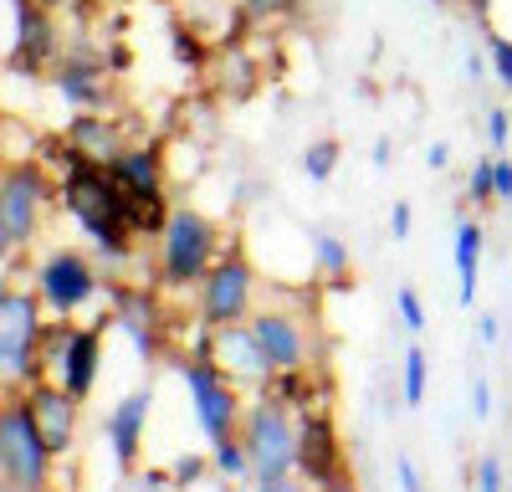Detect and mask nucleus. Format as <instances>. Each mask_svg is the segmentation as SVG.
Segmentation results:
<instances>
[{"label":"nucleus","mask_w":512,"mask_h":492,"mask_svg":"<svg viewBox=\"0 0 512 492\" xmlns=\"http://www.w3.org/2000/svg\"><path fill=\"white\" fill-rule=\"evenodd\" d=\"M52 175H57V195L67 205V216L77 221L82 236H88L93 252L108 267L134 262L139 257V236L128 231V221H123V200H118V185L108 175V164H93V159H82V154H72L62 144Z\"/></svg>","instance_id":"obj_1"},{"label":"nucleus","mask_w":512,"mask_h":492,"mask_svg":"<svg viewBox=\"0 0 512 492\" xmlns=\"http://www.w3.org/2000/svg\"><path fill=\"white\" fill-rule=\"evenodd\" d=\"M221 252H226V231H221L216 216H205L190 200L169 205V216L154 236V282H159V293L200 287Z\"/></svg>","instance_id":"obj_2"},{"label":"nucleus","mask_w":512,"mask_h":492,"mask_svg":"<svg viewBox=\"0 0 512 492\" xmlns=\"http://www.w3.org/2000/svg\"><path fill=\"white\" fill-rule=\"evenodd\" d=\"M256 293H262V277H256V262L246 252V241L231 236L226 252L216 257V267L205 272V282L195 287V323L205 334L231 323H246L256 313Z\"/></svg>","instance_id":"obj_3"},{"label":"nucleus","mask_w":512,"mask_h":492,"mask_svg":"<svg viewBox=\"0 0 512 492\" xmlns=\"http://www.w3.org/2000/svg\"><path fill=\"white\" fill-rule=\"evenodd\" d=\"M41 308L36 287H16L0 282V395H26L41 375H36V344H41Z\"/></svg>","instance_id":"obj_4"},{"label":"nucleus","mask_w":512,"mask_h":492,"mask_svg":"<svg viewBox=\"0 0 512 492\" xmlns=\"http://www.w3.org/2000/svg\"><path fill=\"white\" fill-rule=\"evenodd\" d=\"M52 205V170L41 159H16L0 170V262L21 257L41 236Z\"/></svg>","instance_id":"obj_5"},{"label":"nucleus","mask_w":512,"mask_h":492,"mask_svg":"<svg viewBox=\"0 0 512 492\" xmlns=\"http://www.w3.org/2000/svg\"><path fill=\"white\" fill-rule=\"evenodd\" d=\"M175 369H180V380H185V395H190V410H195L200 436H205L210 446L231 441V436L241 431V410H246L241 385H231V380H226V369L210 359L205 349H195V344L180 354Z\"/></svg>","instance_id":"obj_6"},{"label":"nucleus","mask_w":512,"mask_h":492,"mask_svg":"<svg viewBox=\"0 0 512 492\" xmlns=\"http://www.w3.org/2000/svg\"><path fill=\"white\" fill-rule=\"evenodd\" d=\"M236 441L246 446L251 482L256 477H292L297 472V416L282 400H272V395L246 400Z\"/></svg>","instance_id":"obj_7"},{"label":"nucleus","mask_w":512,"mask_h":492,"mask_svg":"<svg viewBox=\"0 0 512 492\" xmlns=\"http://www.w3.org/2000/svg\"><path fill=\"white\" fill-rule=\"evenodd\" d=\"M57 457L36 436L26 395H0V482H16L26 492H52Z\"/></svg>","instance_id":"obj_8"},{"label":"nucleus","mask_w":512,"mask_h":492,"mask_svg":"<svg viewBox=\"0 0 512 492\" xmlns=\"http://www.w3.org/2000/svg\"><path fill=\"white\" fill-rule=\"evenodd\" d=\"M31 287H36L41 308H47V318H77L82 308L98 303L103 277H98L88 252H77V246H52V252L36 262Z\"/></svg>","instance_id":"obj_9"},{"label":"nucleus","mask_w":512,"mask_h":492,"mask_svg":"<svg viewBox=\"0 0 512 492\" xmlns=\"http://www.w3.org/2000/svg\"><path fill=\"white\" fill-rule=\"evenodd\" d=\"M246 328H251V339H256V349H262L272 375H287V369H308L313 364V328H308L303 313L267 303V308H256L246 318Z\"/></svg>","instance_id":"obj_10"},{"label":"nucleus","mask_w":512,"mask_h":492,"mask_svg":"<svg viewBox=\"0 0 512 492\" xmlns=\"http://www.w3.org/2000/svg\"><path fill=\"white\" fill-rule=\"evenodd\" d=\"M52 88L72 113H103L113 98V72L93 47H67L52 62Z\"/></svg>","instance_id":"obj_11"},{"label":"nucleus","mask_w":512,"mask_h":492,"mask_svg":"<svg viewBox=\"0 0 512 492\" xmlns=\"http://www.w3.org/2000/svg\"><path fill=\"white\" fill-rule=\"evenodd\" d=\"M344 462V436H338V421L328 405H313L297 416V477L308 487H323L328 477H338Z\"/></svg>","instance_id":"obj_12"},{"label":"nucleus","mask_w":512,"mask_h":492,"mask_svg":"<svg viewBox=\"0 0 512 492\" xmlns=\"http://www.w3.org/2000/svg\"><path fill=\"white\" fill-rule=\"evenodd\" d=\"M190 344H195V349H205L210 359H216V364L226 369V380H231V385L256 390V395H262V390L272 385V369H267V359H262V349H256V339H251V328H246V323L216 328V334L195 328V339H190Z\"/></svg>","instance_id":"obj_13"},{"label":"nucleus","mask_w":512,"mask_h":492,"mask_svg":"<svg viewBox=\"0 0 512 492\" xmlns=\"http://www.w3.org/2000/svg\"><path fill=\"white\" fill-rule=\"evenodd\" d=\"M103 318L98 323H72V334L62 344V359L52 369V385H62L72 400H88L98 385V369H103Z\"/></svg>","instance_id":"obj_14"},{"label":"nucleus","mask_w":512,"mask_h":492,"mask_svg":"<svg viewBox=\"0 0 512 492\" xmlns=\"http://www.w3.org/2000/svg\"><path fill=\"white\" fill-rule=\"evenodd\" d=\"M113 328H123L134 349L144 359H159V344H164V318H159V298L154 287H134V282H113V313H108Z\"/></svg>","instance_id":"obj_15"},{"label":"nucleus","mask_w":512,"mask_h":492,"mask_svg":"<svg viewBox=\"0 0 512 492\" xmlns=\"http://www.w3.org/2000/svg\"><path fill=\"white\" fill-rule=\"evenodd\" d=\"M149 410H154V390L139 385V390H128L113 410H108V421H103V436H108V451H113V462L118 472H134L139 457H144V436H149Z\"/></svg>","instance_id":"obj_16"},{"label":"nucleus","mask_w":512,"mask_h":492,"mask_svg":"<svg viewBox=\"0 0 512 492\" xmlns=\"http://www.w3.org/2000/svg\"><path fill=\"white\" fill-rule=\"evenodd\" d=\"M26 410H31V421H36V436L47 441V451L62 462L67 451H72V436H77V410H82V400H72L62 385H52V380H36L31 390H26Z\"/></svg>","instance_id":"obj_17"},{"label":"nucleus","mask_w":512,"mask_h":492,"mask_svg":"<svg viewBox=\"0 0 512 492\" xmlns=\"http://www.w3.org/2000/svg\"><path fill=\"white\" fill-rule=\"evenodd\" d=\"M108 175L128 195H164V149L159 144H128L108 159Z\"/></svg>","instance_id":"obj_18"},{"label":"nucleus","mask_w":512,"mask_h":492,"mask_svg":"<svg viewBox=\"0 0 512 492\" xmlns=\"http://www.w3.org/2000/svg\"><path fill=\"white\" fill-rule=\"evenodd\" d=\"M482 252H487V231L477 216H461L456 221V246H451V262H456V303L472 308L482 293Z\"/></svg>","instance_id":"obj_19"},{"label":"nucleus","mask_w":512,"mask_h":492,"mask_svg":"<svg viewBox=\"0 0 512 492\" xmlns=\"http://www.w3.org/2000/svg\"><path fill=\"white\" fill-rule=\"evenodd\" d=\"M62 144L82 159H93V164H108L118 149H128L123 134H118V118H108V113H72L67 129H62Z\"/></svg>","instance_id":"obj_20"},{"label":"nucleus","mask_w":512,"mask_h":492,"mask_svg":"<svg viewBox=\"0 0 512 492\" xmlns=\"http://www.w3.org/2000/svg\"><path fill=\"white\" fill-rule=\"evenodd\" d=\"M308 267H313V277L328 287V293H354V252H349L344 236L313 226L308 231Z\"/></svg>","instance_id":"obj_21"},{"label":"nucleus","mask_w":512,"mask_h":492,"mask_svg":"<svg viewBox=\"0 0 512 492\" xmlns=\"http://www.w3.org/2000/svg\"><path fill=\"white\" fill-rule=\"evenodd\" d=\"M425 390H431V354L420 344H410L405 364H400V400L415 410V405H425Z\"/></svg>","instance_id":"obj_22"},{"label":"nucleus","mask_w":512,"mask_h":492,"mask_svg":"<svg viewBox=\"0 0 512 492\" xmlns=\"http://www.w3.org/2000/svg\"><path fill=\"white\" fill-rule=\"evenodd\" d=\"M338 159H344V144L338 139H313L303 154H297V170H303L313 185H328L333 170H338Z\"/></svg>","instance_id":"obj_23"},{"label":"nucleus","mask_w":512,"mask_h":492,"mask_svg":"<svg viewBox=\"0 0 512 492\" xmlns=\"http://www.w3.org/2000/svg\"><path fill=\"white\" fill-rule=\"evenodd\" d=\"M210 472H216L221 482H246L251 477V462H246V446L231 436L221 446H210Z\"/></svg>","instance_id":"obj_24"},{"label":"nucleus","mask_w":512,"mask_h":492,"mask_svg":"<svg viewBox=\"0 0 512 492\" xmlns=\"http://www.w3.org/2000/svg\"><path fill=\"white\" fill-rule=\"evenodd\" d=\"M466 482H472V492H507V462H502V451H482V457L466 467Z\"/></svg>","instance_id":"obj_25"},{"label":"nucleus","mask_w":512,"mask_h":492,"mask_svg":"<svg viewBox=\"0 0 512 492\" xmlns=\"http://www.w3.org/2000/svg\"><path fill=\"white\" fill-rule=\"evenodd\" d=\"M466 200L482 205V211H492V205H497V190H492V154H487V159H472V175H466Z\"/></svg>","instance_id":"obj_26"},{"label":"nucleus","mask_w":512,"mask_h":492,"mask_svg":"<svg viewBox=\"0 0 512 492\" xmlns=\"http://www.w3.org/2000/svg\"><path fill=\"white\" fill-rule=\"evenodd\" d=\"M482 47H487V62H492V77L502 82V88L512 93V41L507 36H497L492 26H487V36H482Z\"/></svg>","instance_id":"obj_27"},{"label":"nucleus","mask_w":512,"mask_h":492,"mask_svg":"<svg viewBox=\"0 0 512 492\" xmlns=\"http://www.w3.org/2000/svg\"><path fill=\"white\" fill-rule=\"evenodd\" d=\"M205 467H210V457H200V451H185V457L169 462V482H175V487H195V482L205 477Z\"/></svg>","instance_id":"obj_28"},{"label":"nucleus","mask_w":512,"mask_h":492,"mask_svg":"<svg viewBox=\"0 0 512 492\" xmlns=\"http://www.w3.org/2000/svg\"><path fill=\"white\" fill-rule=\"evenodd\" d=\"M395 308H400L405 334H420V328H425V303H420L415 287H400V293H395Z\"/></svg>","instance_id":"obj_29"},{"label":"nucleus","mask_w":512,"mask_h":492,"mask_svg":"<svg viewBox=\"0 0 512 492\" xmlns=\"http://www.w3.org/2000/svg\"><path fill=\"white\" fill-rule=\"evenodd\" d=\"M487 144H492V154H507V144H512V113L507 108H487Z\"/></svg>","instance_id":"obj_30"},{"label":"nucleus","mask_w":512,"mask_h":492,"mask_svg":"<svg viewBox=\"0 0 512 492\" xmlns=\"http://www.w3.org/2000/svg\"><path fill=\"white\" fill-rule=\"evenodd\" d=\"M241 11L251 21H277V16H292L297 6H292V0H241Z\"/></svg>","instance_id":"obj_31"},{"label":"nucleus","mask_w":512,"mask_h":492,"mask_svg":"<svg viewBox=\"0 0 512 492\" xmlns=\"http://www.w3.org/2000/svg\"><path fill=\"white\" fill-rule=\"evenodd\" d=\"M492 190L497 205H512V154H492Z\"/></svg>","instance_id":"obj_32"},{"label":"nucleus","mask_w":512,"mask_h":492,"mask_svg":"<svg viewBox=\"0 0 512 492\" xmlns=\"http://www.w3.org/2000/svg\"><path fill=\"white\" fill-rule=\"evenodd\" d=\"M466 390H472V416H477V421H487V416H492V380H487L482 369H477V375H472V385H466Z\"/></svg>","instance_id":"obj_33"},{"label":"nucleus","mask_w":512,"mask_h":492,"mask_svg":"<svg viewBox=\"0 0 512 492\" xmlns=\"http://www.w3.org/2000/svg\"><path fill=\"white\" fill-rule=\"evenodd\" d=\"M251 492H313V487L292 472V477H256V482H251Z\"/></svg>","instance_id":"obj_34"},{"label":"nucleus","mask_w":512,"mask_h":492,"mask_svg":"<svg viewBox=\"0 0 512 492\" xmlns=\"http://www.w3.org/2000/svg\"><path fill=\"white\" fill-rule=\"evenodd\" d=\"M390 231H395V241H410V231H415V211H410V200H395V205H390Z\"/></svg>","instance_id":"obj_35"},{"label":"nucleus","mask_w":512,"mask_h":492,"mask_svg":"<svg viewBox=\"0 0 512 492\" xmlns=\"http://www.w3.org/2000/svg\"><path fill=\"white\" fill-rule=\"evenodd\" d=\"M395 477H400V492H425V482H420V467H415V457H395Z\"/></svg>","instance_id":"obj_36"},{"label":"nucleus","mask_w":512,"mask_h":492,"mask_svg":"<svg viewBox=\"0 0 512 492\" xmlns=\"http://www.w3.org/2000/svg\"><path fill=\"white\" fill-rule=\"evenodd\" d=\"M497 339H502V318H497V313H482V318H477V344L492 349Z\"/></svg>","instance_id":"obj_37"},{"label":"nucleus","mask_w":512,"mask_h":492,"mask_svg":"<svg viewBox=\"0 0 512 492\" xmlns=\"http://www.w3.org/2000/svg\"><path fill=\"white\" fill-rule=\"evenodd\" d=\"M313 492H359V477L344 467V472H338V477H328L323 487H313Z\"/></svg>","instance_id":"obj_38"},{"label":"nucleus","mask_w":512,"mask_h":492,"mask_svg":"<svg viewBox=\"0 0 512 492\" xmlns=\"http://www.w3.org/2000/svg\"><path fill=\"white\" fill-rule=\"evenodd\" d=\"M369 154H374V170H390V164H395V144L384 139V134L374 139V149H369Z\"/></svg>","instance_id":"obj_39"},{"label":"nucleus","mask_w":512,"mask_h":492,"mask_svg":"<svg viewBox=\"0 0 512 492\" xmlns=\"http://www.w3.org/2000/svg\"><path fill=\"white\" fill-rule=\"evenodd\" d=\"M425 164H431V170H446V164H451V144H446V139H436L431 149H425Z\"/></svg>","instance_id":"obj_40"},{"label":"nucleus","mask_w":512,"mask_h":492,"mask_svg":"<svg viewBox=\"0 0 512 492\" xmlns=\"http://www.w3.org/2000/svg\"><path fill=\"white\" fill-rule=\"evenodd\" d=\"M0 492H26V487H16V482H0Z\"/></svg>","instance_id":"obj_41"},{"label":"nucleus","mask_w":512,"mask_h":492,"mask_svg":"<svg viewBox=\"0 0 512 492\" xmlns=\"http://www.w3.org/2000/svg\"><path fill=\"white\" fill-rule=\"evenodd\" d=\"M425 6H451V0H425Z\"/></svg>","instance_id":"obj_42"},{"label":"nucleus","mask_w":512,"mask_h":492,"mask_svg":"<svg viewBox=\"0 0 512 492\" xmlns=\"http://www.w3.org/2000/svg\"><path fill=\"white\" fill-rule=\"evenodd\" d=\"M292 6H303V0H292Z\"/></svg>","instance_id":"obj_43"}]
</instances>
